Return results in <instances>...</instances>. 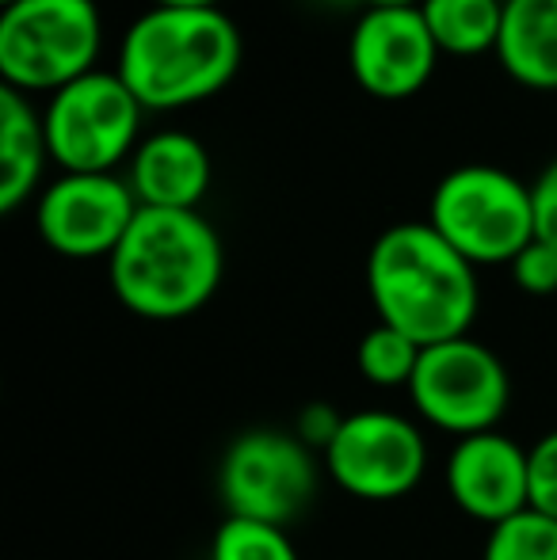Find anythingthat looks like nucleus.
<instances>
[{
    "label": "nucleus",
    "instance_id": "24",
    "mask_svg": "<svg viewBox=\"0 0 557 560\" xmlns=\"http://www.w3.org/2000/svg\"><path fill=\"white\" fill-rule=\"evenodd\" d=\"M156 8H222V0H153Z\"/></svg>",
    "mask_w": 557,
    "mask_h": 560
},
{
    "label": "nucleus",
    "instance_id": "16",
    "mask_svg": "<svg viewBox=\"0 0 557 560\" xmlns=\"http://www.w3.org/2000/svg\"><path fill=\"white\" fill-rule=\"evenodd\" d=\"M420 15L436 38L439 54L477 58V54L497 50L504 0H423Z\"/></svg>",
    "mask_w": 557,
    "mask_h": 560
},
{
    "label": "nucleus",
    "instance_id": "19",
    "mask_svg": "<svg viewBox=\"0 0 557 560\" xmlns=\"http://www.w3.org/2000/svg\"><path fill=\"white\" fill-rule=\"evenodd\" d=\"M481 560H557V518L531 508L520 511L492 526Z\"/></svg>",
    "mask_w": 557,
    "mask_h": 560
},
{
    "label": "nucleus",
    "instance_id": "6",
    "mask_svg": "<svg viewBox=\"0 0 557 560\" xmlns=\"http://www.w3.org/2000/svg\"><path fill=\"white\" fill-rule=\"evenodd\" d=\"M141 112L119 73H89L54 92L43 112L50 161L69 176H107L141 145Z\"/></svg>",
    "mask_w": 557,
    "mask_h": 560
},
{
    "label": "nucleus",
    "instance_id": "1",
    "mask_svg": "<svg viewBox=\"0 0 557 560\" xmlns=\"http://www.w3.org/2000/svg\"><path fill=\"white\" fill-rule=\"evenodd\" d=\"M367 294L382 325L420 347L469 336L477 317V275L428 222L379 233L367 252Z\"/></svg>",
    "mask_w": 557,
    "mask_h": 560
},
{
    "label": "nucleus",
    "instance_id": "20",
    "mask_svg": "<svg viewBox=\"0 0 557 560\" xmlns=\"http://www.w3.org/2000/svg\"><path fill=\"white\" fill-rule=\"evenodd\" d=\"M508 271H512L515 287L527 290V294H535V298L557 294V248L538 241V236L508 264Z\"/></svg>",
    "mask_w": 557,
    "mask_h": 560
},
{
    "label": "nucleus",
    "instance_id": "5",
    "mask_svg": "<svg viewBox=\"0 0 557 560\" xmlns=\"http://www.w3.org/2000/svg\"><path fill=\"white\" fill-rule=\"evenodd\" d=\"M428 225L474 267L512 264L535 241L531 184L497 164H462L436 184Z\"/></svg>",
    "mask_w": 557,
    "mask_h": 560
},
{
    "label": "nucleus",
    "instance_id": "23",
    "mask_svg": "<svg viewBox=\"0 0 557 560\" xmlns=\"http://www.w3.org/2000/svg\"><path fill=\"white\" fill-rule=\"evenodd\" d=\"M344 416H336L328 405H310L302 416H298V431L294 435L302 439L305 446H321L328 450V443L336 439V431H340Z\"/></svg>",
    "mask_w": 557,
    "mask_h": 560
},
{
    "label": "nucleus",
    "instance_id": "21",
    "mask_svg": "<svg viewBox=\"0 0 557 560\" xmlns=\"http://www.w3.org/2000/svg\"><path fill=\"white\" fill-rule=\"evenodd\" d=\"M531 454V511L557 518V431H546Z\"/></svg>",
    "mask_w": 557,
    "mask_h": 560
},
{
    "label": "nucleus",
    "instance_id": "22",
    "mask_svg": "<svg viewBox=\"0 0 557 560\" xmlns=\"http://www.w3.org/2000/svg\"><path fill=\"white\" fill-rule=\"evenodd\" d=\"M531 199H535V236L557 248V156L531 184Z\"/></svg>",
    "mask_w": 557,
    "mask_h": 560
},
{
    "label": "nucleus",
    "instance_id": "2",
    "mask_svg": "<svg viewBox=\"0 0 557 560\" xmlns=\"http://www.w3.org/2000/svg\"><path fill=\"white\" fill-rule=\"evenodd\" d=\"M245 43L222 8H149L123 35L119 69L146 112H176L218 96L237 77Z\"/></svg>",
    "mask_w": 557,
    "mask_h": 560
},
{
    "label": "nucleus",
    "instance_id": "7",
    "mask_svg": "<svg viewBox=\"0 0 557 560\" xmlns=\"http://www.w3.org/2000/svg\"><path fill=\"white\" fill-rule=\"evenodd\" d=\"M409 397L431 428L451 435L497 431L512 397L508 370L485 343L469 336L423 347L420 366L409 382Z\"/></svg>",
    "mask_w": 557,
    "mask_h": 560
},
{
    "label": "nucleus",
    "instance_id": "15",
    "mask_svg": "<svg viewBox=\"0 0 557 560\" xmlns=\"http://www.w3.org/2000/svg\"><path fill=\"white\" fill-rule=\"evenodd\" d=\"M50 161L43 133V115L31 107V96L0 89V210L12 214L31 199Z\"/></svg>",
    "mask_w": 557,
    "mask_h": 560
},
{
    "label": "nucleus",
    "instance_id": "9",
    "mask_svg": "<svg viewBox=\"0 0 557 560\" xmlns=\"http://www.w3.org/2000/svg\"><path fill=\"white\" fill-rule=\"evenodd\" d=\"M333 480L367 503H390L409 495L428 469V443L420 428L397 412H351L325 450Z\"/></svg>",
    "mask_w": 557,
    "mask_h": 560
},
{
    "label": "nucleus",
    "instance_id": "10",
    "mask_svg": "<svg viewBox=\"0 0 557 560\" xmlns=\"http://www.w3.org/2000/svg\"><path fill=\"white\" fill-rule=\"evenodd\" d=\"M138 199L130 184L115 172L107 176L54 179L35 207V225L46 248L66 259H112L130 222L138 218Z\"/></svg>",
    "mask_w": 557,
    "mask_h": 560
},
{
    "label": "nucleus",
    "instance_id": "11",
    "mask_svg": "<svg viewBox=\"0 0 557 560\" xmlns=\"http://www.w3.org/2000/svg\"><path fill=\"white\" fill-rule=\"evenodd\" d=\"M439 46L420 8H371L348 38L356 84L374 100H409L423 92L439 66Z\"/></svg>",
    "mask_w": 557,
    "mask_h": 560
},
{
    "label": "nucleus",
    "instance_id": "27",
    "mask_svg": "<svg viewBox=\"0 0 557 560\" xmlns=\"http://www.w3.org/2000/svg\"><path fill=\"white\" fill-rule=\"evenodd\" d=\"M0 4H4V8H8V4H15V0H0Z\"/></svg>",
    "mask_w": 557,
    "mask_h": 560
},
{
    "label": "nucleus",
    "instance_id": "4",
    "mask_svg": "<svg viewBox=\"0 0 557 560\" xmlns=\"http://www.w3.org/2000/svg\"><path fill=\"white\" fill-rule=\"evenodd\" d=\"M104 23L96 0H15L0 12V77L23 96L96 73Z\"/></svg>",
    "mask_w": 557,
    "mask_h": 560
},
{
    "label": "nucleus",
    "instance_id": "3",
    "mask_svg": "<svg viewBox=\"0 0 557 560\" xmlns=\"http://www.w3.org/2000/svg\"><path fill=\"white\" fill-rule=\"evenodd\" d=\"M225 252L199 210L141 207L107 259V279L141 320H184L222 287Z\"/></svg>",
    "mask_w": 557,
    "mask_h": 560
},
{
    "label": "nucleus",
    "instance_id": "26",
    "mask_svg": "<svg viewBox=\"0 0 557 560\" xmlns=\"http://www.w3.org/2000/svg\"><path fill=\"white\" fill-rule=\"evenodd\" d=\"M325 4H351V0H325ZM356 4H359V0H356Z\"/></svg>",
    "mask_w": 557,
    "mask_h": 560
},
{
    "label": "nucleus",
    "instance_id": "13",
    "mask_svg": "<svg viewBox=\"0 0 557 560\" xmlns=\"http://www.w3.org/2000/svg\"><path fill=\"white\" fill-rule=\"evenodd\" d=\"M130 191L138 207L153 210H199L214 184V161L195 133L161 130L141 138L130 156Z\"/></svg>",
    "mask_w": 557,
    "mask_h": 560
},
{
    "label": "nucleus",
    "instance_id": "12",
    "mask_svg": "<svg viewBox=\"0 0 557 560\" xmlns=\"http://www.w3.org/2000/svg\"><path fill=\"white\" fill-rule=\"evenodd\" d=\"M443 480L454 508L489 530L531 508V454L500 431L459 439L446 454Z\"/></svg>",
    "mask_w": 557,
    "mask_h": 560
},
{
    "label": "nucleus",
    "instance_id": "8",
    "mask_svg": "<svg viewBox=\"0 0 557 560\" xmlns=\"http://www.w3.org/2000/svg\"><path fill=\"white\" fill-rule=\"evenodd\" d=\"M218 492L230 515L287 526L317 492L310 446L282 431H245L230 443L218 469Z\"/></svg>",
    "mask_w": 557,
    "mask_h": 560
},
{
    "label": "nucleus",
    "instance_id": "18",
    "mask_svg": "<svg viewBox=\"0 0 557 560\" xmlns=\"http://www.w3.org/2000/svg\"><path fill=\"white\" fill-rule=\"evenodd\" d=\"M210 560H298V549L282 526L230 515L214 530Z\"/></svg>",
    "mask_w": 557,
    "mask_h": 560
},
{
    "label": "nucleus",
    "instance_id": "25",
    "mask_svg": "<svg viewBox=\"0 0 557 560\" xmlns=\"http://www.w3.org/2000/svg\"><path fill=\"white\" fill-rule=\"evenodd\" d=\"M359 4L371 12V8H420L423 0H359Z\"/></svg>",
    "mask_w": 557,
    "mask_h": 560
},
{
    "label": "nucleus",
    "instance_id": "14",
    "mask_svg": "<svg viewBox=\"0 0 557 560\" xmlns=\"http://www.w3.org/2000/svg\"><path fill=\"white\" fill-rule=\"evenodd\" d=\"M497 61L515 84L557 92V0H504Z\"/></svg>",
    "mask_w": 557,
    "mask_h": 560
},
{
    "label": "nucleus",
    "instance_id": "17",
    "mask_svg": "<svg viewBox=\"0 0 557 560\" xmlns=\"http://www.w3.org/2000/svg\"><path fill=\"white\" fill-rule=\"evenodd\" d=\"M420 354L423 347L417 339H409L405 332H397V328L379 320L371 332H363V339H359L356 366L379 389H409L413 374L420 366Z\"/></svg>",
    "mask_w": 557,
    "mask_h": 560
}]
</instances>
